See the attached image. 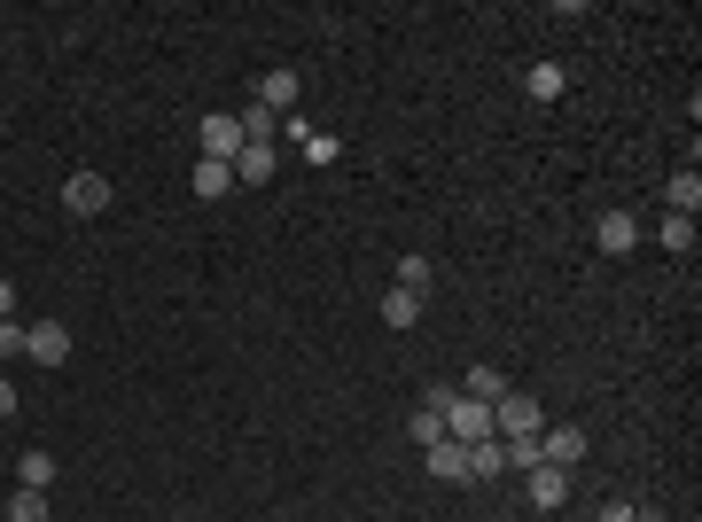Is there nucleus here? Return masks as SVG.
Masks as SVG:
<instances>
[{
    "instance_id": "27",
    "label": "nucleus",
    "mask_w": 702,
    "mask_h": 522,
    "mask_svg": "<svg viewBox=\"0 0 702 522\" xmlns=\"http://www.w3.org/2000/svg\"><path fill=\"white\" fill-rule=\"evenodd\" d=\"M17 406H24V398H17V382H9V375H0V421H9Z\"/></svg>"
},
{
    "instance_id": "15",
    "label": "nucleus",
    "mask_w": 702,
    "mask_h": 522,
    "mask_svg": "<svg viewBox=\"0 0 702 522\" xmlns=\"http://www.w3.org/2000/svg\"><path fill=\"white\" fill-rule=\"evenodd\" d=\"M500 468H523V476L547 468V460H539V437H500Z\"/></svg>"
},
{
    "instance_id": "13",
    "label": "nucleus",
    "mask_w": 702,
    "mask_h": 522,
    "mask_svg": "<svg viewBox=\"0 0 702 522\" xmlns=\"http://www.w3.org/2000/svg\"><path fill=\"white\" fill-rule=\"evenodd\" d=\"M257 102H266L274 118H289V102H297V70H266V78H257Z\"/></svg>"
},
{
    "instance_id": "1",
    "label": "nucleus",
    "mask_w": 702,
    "mask_h": 522,
    "mask_svg": "<svg viewBox=\"0 0 702 522\" xmlns=\"http://www.w3.org/2000/svg\"><path fill=\"white\" fill-rule=\"evenodd\" d=\"M429 406L446 413V437H453V445H484V437H492V406H476V398H461V390H429Z\"/></svg>"
},
{
    "instance_id": "18",
    "label": "nucleus",
    "mask_w": 702,
    "mask_h": 522,
    "mask_svg": "<svg viewBox=\"0 0 702 522\" xmlns=\"http://www.w3.org/2000/svg\"><path fill=\"white\" fill-rule=\"evenodd\" d=\"M406 437H414V445L429 453L437 437H446V413H437V406H414V421H406Z\"/></svg>"
},
{
    "instance_id": "19",
    "label": "nucleus",
    "mask_w": 702,
    "mask_h": 522,
    "mask_svg": "<svg viewBox=\"0 0 702 522\" xmlns=\"http://www.w3.org/2000/svg\"><path fill=\"white\" fill-rule=\"evenodd\" d=\"M421 304H429V297H414V289H391V297H383V320H391V327H414V320H421Z\"/></svg>"
},
{
    "instance_id": "3",
    "label": "nucleus",
    "mask_w": 702,
    "mask_h": 522,
    "mask_svg": "<svg viewBox=\"0 0 702 522\" xmlns=\"http://www.w3.org/2000/svg\"><path fill=\"white\" fill-rule=\"evenodd\" d=\"M63 211L70 219H102L110 211V180H102V171H70V180H63Z\"/></svg>"
},
{
    "instance_id": "23",
    "label": "nucleus",
    "mask_w": 702,
    "mask_h": 522,
    "mask_svg": "<svg viewBox=\"0 0 702 522\" xmlns=\"http://www.w3.org/2000/svg\"><path fill=\"white\" fill-rule=\"evenodd\" d=\"M47 514H55L47 491H17V499H9V522H47Z\"/></svg>"
},
{
    "instance_id": "8",
    "label": "nucleus",
    "mask_w": 702,
    "mask_h": 522,
    "mask_svg": "<svg viewBox=\"0 0 702 522\" xmlns=\"http://www.w3.org/2000/svg\"><path fill=\"white\" fill-rule=\"evenodd\" d=\"M523 499H531L539 514H555L570 499V468H531V484H523Z\"/></svg>"
},
{
    "instance_id": "14",
    "label": "nucleus",
    "mask_w": 702,
    "mask_h": 522,
    "mask_svg": "<svg viewBox=\"0 0 702 522\" xmlns=\"http://www.w3.org/2000/svg\"><path fill=\"white\" fill-rule=\"evenodd\" d=\"M507 468H500V437H484V445H469V484H500Z\"/></svg>"
},
{
    "instance_id": "20",
    "label": "nucleus",
    "mask_w": 702,
    "mask_h": 522,
    "mask_svg": "<svg viewBox=\"0 0 702 522\" xmlns=\"http://www.w3.org/2000/svg\"><path fill=\"white\" fill-rule=\"evenodd\" d=\"M461 398H476V406H500V398H507L500 367H469V390H461Z\"/></svg>"
},
{
    "instance_id": "21",
    "label": "nucleus",
    "mask_w": 702,
    "mask_h": 522,
    "mask_svg": "<svg viewBox=\"0 0 702 522\" xmlns=\"http://www.w3.org/2000/svg\"><path fill=\"white\" fill-rule=\"evenodd\" d=\"M234 188V164H211V156H196V196H227Z\"/></svg>"
},
{
    "instance_id": "24",
    "label": "nucleus",
    "mask_w": 702,
    "mask_h": 522,
    "mask_svg": "<svg viewBox=\"0 0 702 522\" xmlns=\"http://www.w3.org/2000/svg\"><path fill=\"white\" fill-rule=\"evenodd\" d=\"M663 249H679V257H687V249H694V219H679V211H671V219H663Z\"/></svg>"
},
{
    "instance_id": "10",
    "label": "nucleus",
    "mask_w": 702,
    "mask_h": 522,
    "mask_svg": "<svg viewBox=\"0 0 702 522\" xmlns=\"http://www.w3.org/2000/svg\"><path fill=\"white\" fill-rule=\"evenodd\" d=\"M429 476H437V484H469V445L437 437V445H429Z\"/></svg>"
},
{
    "instance_id": "2",
    "label": "nucleus",
    "mask_w": 702,
    "mask_h": 522,
    "mask_svg": "<svg viewBox=\"0 0 702 522\" xmlns=\"http://www.w3.org/2000/svg\"><path fill=\"white\" fill-rule=\"evenodd\" d=\"M539 429H547V413H539V398H500L492 406V437H539Z\"/></svg>"
},
{
    "instance_id": "9",
    "label": "nucleus",
    "mask_w": 702,
    "mask_h": 522,
    "mask_svg": "<svg viewBox=\"0 0 702 522\" xmlns=\"http://www.w3.org/2000/svg\"><path fill=\"white\" fill-rule=\"evenodd\" d=\"M523 95H531V102H562L570 95V70L562 63H531V70H523Z\"/></svg>"
},
{
    "instance_id": "26",
    "label": "nucleus",
    "mask_w": 702,
    "mask_h": 522,
    "mask_svg": "<svg viewBox=\"0 0 702 522\" xmlns=\"http://www.w3.org/2000/svg\"><path fill=\"white\" fill-rule=\"evenodd\" d=\"M305 156H312V164H336V156H343V141H336V133H312V141H305Z\"/></svg>"
},
{
    "instance_id": "28",
    "label": "nucleus",
    "mask_w": 702,
    "mask_h": 522,
    "mask_svg": "<svg viewBox=\"0 0 702 522\" xmlns=\"http://www.w3.org/2000/svg\"><path fill=\"white\" fill-rule=\"evenodd\" d=\"M0 320H17V281L0 274Z\"/></svg>"
},
{
    "instance_id": "6",
    "label": "nucleus",
    "mask_w": 702,
    "mask_h": 522,
    "mask_svg": "<svg viewBox=\"0 0 702 522\" xmlns=\"http://www.w3.org/2000/svg\"><path fill=\"white\" fill-rule=\"evenodd\" d=\"M593 242H601L608 257H633V242H640V219H633V211H601V219H593Z\"/></svg>"
},
{
    "instance_id": "16",
    "label": "nucleus",
    "mask_w": 702,
    "mask_h": 522,
    "mask_svg": "<svg viewBox=\"0 0 702 522\" xmlns=\"http://www.w3.org/2000/svg\"><path fill=\"white\" fill-rule=\"evenodd\" d=\"M398 289H414V297H429V289H437V266H429L421 249H414V257H398Z\"/></svg>"
},
{
    "instance_id": "7",
    "label": "nucleus",
    "mask_w": 702,
    "mask_h": 522,
    "mask_svg": "<svg viewBox=\"0 0 702 522\" xmlns=\"http://www.w3.org/2000/svg\"><path fill=\"white\" fill-rule=\"evenodd\" d=\"M24 359H40V367H63V359H70V335H63V320H40V327H24Z\"/></svg>"
},
{
    "instance_id": "29",
    "label": "nucleus",
    "mask_w": 702,
    "mask_h": 522,
    "mask_svg": "<svg viewBox=\"0 0 702 522\" xmlns=\"http://www.w3.org/2000/svg\"><path fill=\"white\" fill-rule=\"evenodd\" d=\"M0 522H9V514H0Z\"/></svg>"
},
{
    "instance_id": "11",
    "label": "nucleus",
    "mask_w": 702,
    "mask_h": 522,
    "mask_svg": "<svg viewBox=\"0 0 702 522\" xmlns=\"http://www.w3.org/2000/svg\"><path fill=\"white\" fill-rule=\"evenodd\" d=\"M274 164H282L274 148H257V141H242V156H234V180H242V188H266V180H274Z\"/></svg>"
},
{
    "instance_id": "12",
    "label": "nucleus",
    "mask_w": 702,
    "mask_h": 522,
    "mask_svg": "<svg viewBox=\"0 0 702 522\" xmlns=\"http://www.w3.org/2000/svg\"><path fill=\"white\" fill-rule=\"evenodd\" d=\"M234 125H242V141H257V148H274V141H282V118H274L266 102H250V110H234Z\"/></svg>"
},
{
    "instance_id": "5",
    "label": "nucleus",
    "mask_w": 702,
    "mask_h": 522,
    "mask_svg": "<svg viewBox=\"0 0 702 522\" xmlns=\"http://www.w3.org/2000/svg\"><path fill=\"white\" fill-rule=\"evenodd\" d=\"M539 460H547V468H578V460H585V429H578V421L539 429Z\"/></svg>"
},
{
    "instance_id": "17",
    "label": "nucleus",
    "mask_w": 702,
    "mask_h": 522,
    "mask_svg": "<svg viewBox=\"0 0 702 522\" xmlns=\"http://www.w3.org/2000/svg\"><path fill=\"white\" fill-rule=\"evenodd\" d=\"M671 211H679V219H694V211H702V180H694V164H687V171H671Z\"/></svg>"
},
{
    "instance_id": "25",
    "label": "nucleus",
    "mask_w": 702,
    "mask_h": 522,
    "mask_svg": "<svg viewBox=\"0 0 702 522\" xmlns=\"http://www.w3.org/2000/svg\"><path fill=\"white\" fill-rule=\"evenodd\" d=\"M9 359H24V327H17V320H0V367H9Z\"/></svg>"
},
{
    "instance_id": "4",
    "label": "nucleus",
    "mask_w": 702,
    "mask_h": 522,
    "mask_svg": "<svg viewBox=\"0 0 702 522\" xmlns=\"http://www.w3.org/2000/svg\"><path fill=\"white\" fill-rule=\"evenodd\" d=\"M196 148H204L211 164H234V156H242V125H234V110H211V118L196 125Z\"/></svg>"
},
{
    "instance_id": "22",
    "label": "nucleus",
    "mask_w": 702,
    "mask_h": 522,
    "mask_svg": "<svg viewBox=\"0 0 702 522\" xmlns=\"http://www.w3.org/2000/svg\"><path fill=\"white\" fill-rule=\"evenodd\" d=\"M17 476H24V491H47V484H55V453H24Z\"/></svg>"
}]
</instances>
